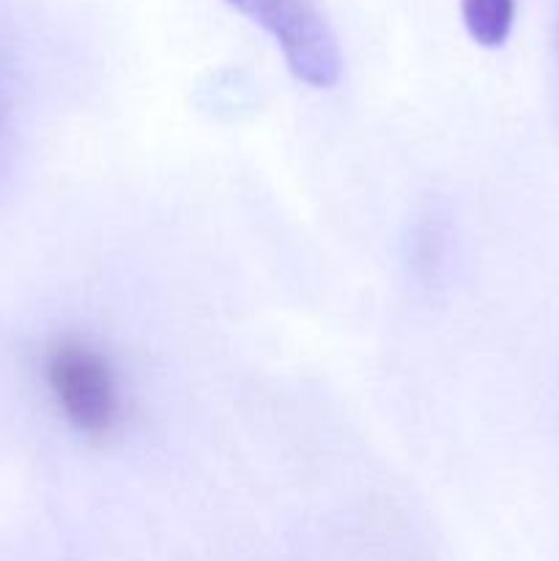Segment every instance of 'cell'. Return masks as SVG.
<instances>
[{
  "label": "cell",
  "instance_id": "1",
  "mask_svg": "<svg viewBox=\"0 0 559 561\" xmlns=\"http://www.w3.org/2000/svg\"><path fill=\"white\" fill-rule=\"evenodd\" d=\"M228 3L274 38L296 80L312 88L338 85L343 75V55L332 27L312 0H228Z\"/></svg>",
  "mask_w": 559,
  "mask_h": 561
},
{
  "label": "cell",
  "instance_id": "2",
  "mask_svg": "<svg viewBox=\"0 0 559 561\" xmlns=\"http://www.w3.org/2000/svg\"><path fill=\"white\" fill-rule=\"evenodd\" d=\"M47 383L66 420L88 436H104L118 420V383L107 359L80 340L55 345L47 356Z\"/></svg>",
  "mask_w": 559,
  "mask_h": 561
},
{
  "label": "cell",
  "instance_id": "3",
  "mask_svg": "<svg viewBox=\"0 0 559 561\" xmlns=\"http://www.w3.org/2000/svg\"><path fill=\"white\" fill-rule=\"evenodd\" d=\"M469 36L482 47H502L513 31L515 0H460Z\"/></svg>",
  "mask_w": 559,
  "mask_h": 561
}]
</instances>
